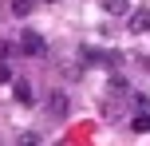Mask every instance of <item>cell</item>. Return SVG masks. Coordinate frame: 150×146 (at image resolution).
<instances>
[{
  "label": "cell",
  "instance_id": "obj_6",
  "mask_svg": "<svg viewBox=\"0 0 150 146\" xmlns=\"http://www.w3.org/2000/svg\"><path fill=\"white\" fill-rule=\"evenodd\" d=\"M103 8L115 12V16H122V12H127V0H103Z\"/></svg>",
  "mask_w": 150,
  "mask_h": 146
},
{
  "label": "cell",
  "instance_id": "obj_8",
  "mask_svg": "<svg viewBox=\"0 0 150 146\" xmlns=\"http://www.w3.org/2000/svg\"><path fill=\"white\" fill-rule=\"evenodd\" d=\"M0 83H12V71L8 67H0Z\"/></svg>",
  "mask_w": 150,
  "mask_h": 146
},
{
  "label": "cell",
  "instance_id": "obj_2",
  "mask_svg": "<svg viewBox=\"0 0 150 146\" xmlns=\"http://www.w3.org/2000/svg\"><path fill=\"white\" fill-rule=\"evenodd\" d=\"M67 111H71V99L63 91H47V115L52 118H67Z\"/></svg>",
  "mask_w": 150,
  "mask_h": 146
},
{
  "label": "cell",
  "instance_id": "obj_5",
  "mask_svg": "<svg viewBox=\"0 0 150 146\" xmlns=\"http://www.w3.org/2000/svg\"><path fill=\"white\" fill-rule=\"evenodd\" d=\"M16 99H20V103H32V87H28V79H16Z\"/></svg>",
  "mask_w": 150,
  "mask_h": 146
},
{
  "label": "cell",
  "instance_id": "obj_4",
  "mask_svg": "<svg viewBox=\"0 0 150 146\" xmlns=\"http://www.w3.org/2000/svg\"><path fill=\"white\" fill-rule=\"evenodd\" d=\"M8 8H12V16H16V20H24V16H32V8H36V0H12Z\"/></svg>",
  "mask_w": 150,
  "mask_h": 146
},
{
  "label": "cell",
  "instance_id": "obj_1",
  "mask_svg": "<svg viewBox=\"0 0 150 146\" xmlns=\"http://www.w3.org/2000/svg\"><path fill=\"white\" fill-rule=\"evenodd\" d=\"M20 51H24V55H44V51H47V39L40 36L36 28H24V32H20Z\"/></svg>",
  "mask_w": 150,
  "mask_h": 146
},
{
  "label": "cell",
  "instance_id": "obj_3",
  "mask_svg": "<svg viewBox=\"0 0 150 146\" xmlns=\"http://www.w3.org/2000/svg\"><path fill=\"white\" fill-rule=\"evenodd\" d=\"M127 28H130V32H146V28H150V12H130Z\"/></svg>",
  "mask_w": 150,
  "mask_h": 146
},
{
  "label": "cell",
  "instance_id": "obj_7",
  "mask_svg": "<svg viewBox=\"0 0 150 146\" xmlns=\"http://www.w3.org/2000/svg\"><path fill=\"white\" fill-rule=\"evenodd\" d=\"M130 126H134V130H150V115L142 111V115H138V118H134V123H130Z\"/></svg>",
  "mask_w": 150,
  "mask_h": 146
}]
</instances>
